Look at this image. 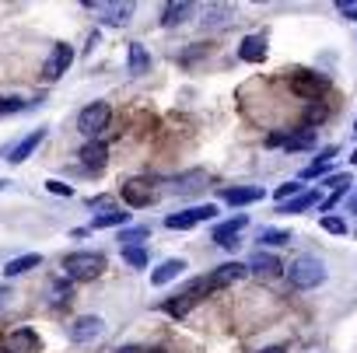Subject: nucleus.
<instances>
[{
	"mask_svg": "<svg viewBox=\"0 0 357 353\" xmlns=\"http://www.w3.org/2000/svg\"><path fill=\"white\" fill-rule=\"evenodd\" d=\"M105 269V256L102 252H70L63 256V273L67 280H95Z\"/></svg>",
	"mask_w": 357,
	"mask_h": 353,
	"instance_id": "nucleus-1",
	"label": "nucleus"
},
{
	"mask_svg": "<svg viewBox=\"0 0 357 353\" xmlns=\"http://www.w3.org/2000/svg\"><path fill=\"white\" fill-rule=\"evenodd\" d=\"M287 280H291V287H298V290H312V287H319V283L326 280V266H322L315 256H301V259H294V262L287 266Z\"/></svg>",
	"mask_w": 357,
	"mask_h": 353,
	"instance_id": "nucleus-2",
	"label": "nucleus"
},
{
	"mask_svg": "<svg viewBox=\"0 0 357 353\" xmlns=\"http://www.w3.org/2000/svg\"><path fill=\"white\" fill-rule=\"evenodd\" d=\"M109 116H112V112H109L105 102H91V105L81 109V116H77V130H81L88 140H95V136L109 126Z\"/></svg>",
	"mask_w": 357,
	"mask_h": 353,
	"instance_id": "nucleus-3",
	"label": "nucleus"
},
{
	"mask_svg": "<svg viewBox=\"0 0 357 353\" xmlns=\"http://www.w3.org/2000/svg\"><path fill=\"white\" fill-rule=\"evenodd\" d=\"M214 214H218L214 203L190 207V210H183V214H168V217H165V228H172V231H190V228H197V224H204V221H214Z\"/></svg>",
	"mask_w": 357,
	"mask_h": 353,
	"instance_id": "nucleus-4",
	"label": "nucleus"
},
{
	"mask_svg": "<svg viewBox=\"0 0 357 353\" xmlns=\"http://www.w3.org/2000/svg\"><path fill=\"white\" fill-rule=\"evenodd\" d=\"M74 63V49L67 46V42H56L53 49H50V56H46V63H43V77L46 81H56V77H63L67 74V67Z\"/></svg>",
	"mask_w": 357,
	"mask_h": 353,
	"instance_id": "nucleus-5",
	"label": "nucleus"
},
{
	"mask_svg": "<svg viewBox=\"0 0 357 353\" xmlns=\"http://www.w3.org/2000/svg\"><path fill=\"white\" fill-rule=\"evenodd\" d=\"M119 196L126 207H151L154 203V186L147 179H130L119 186Z\"/></svg>",
	"mask_w": 357,
	"mask_h": 353,
	"instance_id": "nucleus-6",
	"label": "nucleus"
},
{
	"mask_svg": "<svg viewBox=\"0 0 357 353\" xmlns=\"http://www.w3.org/2000/svg\"><path fill=\"white\" fill-rule=\"evenodd\" d=\"M245 228H249V217L238 214V217H231V221H225V224L214 228V242H218L221 249H235V245H238V235H242Z\"/></svg>",
	"mask_w": 357,
	"mask_h": 353,
	"instance_id": "nucleus-7",
	"label": "nucleus"
},
{
	"mask_svg": "<svg viewBox=\"0 0 357 353\" xmlns=\"http://www.w3.org/2000/svg\"><path fill=\"white\" fill-rule=\"evenodd\" d=\"M102 329H105V322H102L98 315H81V318H74V325H70V339H74V343H91V339L102 336Z\"/></svg>",
	"mask_w": 357,
	"mask_h": 353,
	"instance_id": "nucleus-8",
	"label": "nucleus"
},
{
	"mask_svg": "<svg viewBox=\"0 0 357 353\" xmlns=\"http://www.w3.org/2000/svg\"><path fill=\"white\" fill-rule=\"evenodd\" d=\"M81 164H84L88 171H102V168L109 164V147H105L102 140H88V143L81 147Z\"/></svg>",
	"mask_w": 357,
	"mask_h": 353,
	"instance_id": "nucleus-9",
	"label": "nucleus"
},
{
	"mask_svg": "<svg viewBox=\"0 0 357 353\" xmlns=\"http://www.w3.org/2000/svg\"><path fill=\"white\" fill-rule=\"evenodd\" d=\"M270 143H284L287 150H308L315 147V130H298V133H273Z\"/></svg>",
	"mask_w": 357,
	"mask_h": 353,
	"instance_id": "nucleus-10",
	"label": "nucleus"
},
{
	"mask_svg": "<svg viewBox=\"0 0 357 353\" xmlns=\"http://www.w3.org/2000/svg\"><path fill=\"white\" fill-rule=\"evenodd\" d=\"M43 140H46V130H32V133H29V136H25L18 147H11V157H8V161H11V164H22V161H29V157L39 150V143H43Z\"/></svg>",
	"mask_w": 357,
	"mask_h": 353,
	"instance_id": "nucleus-11",
	"label": "nucleus"
},
{
	"mask_svg": "<svg viewBox=\"0 0 357 353\" xmlns=\"http://www.w3.org/2000/svg\"><path fill=\"white\" fill-rule=\"evenodd\" d=\"M221 196L231 207H245V203H259L266 193H263V186H235V189H225Z\"/></svg>",
	"mask_w": 357,
	"mask_h": 353,
	"instance_id": "nucleus-12",
	"label": "nucleus"
},
{
	"mask_svg": "<svg viewBox=\"0 0 357 353\" xmlns=\"http://www.w3.org/2000/svg\"><path fill=\"white\" fill-rule=\"evenodd\" d=\"M8 350H11V353H36V350H39V336H36L29 325H22V329H15V332L8 336Z\"/></svg>",
	"mask_w": 357,
	"mask_h": 353,
	"instance_id": "nucleus-13",
	"label": "nucleus"
},
{
	"mask_svg": "<svg viewBox=\"0 0 357 353\" xmlns=\"http://www.w3.org/2000/svg\"><path fill=\"white\" fill-rule=\"evenodd\" d=\"M183 269H186V259H165V262L151 273V283H154V287H165V283H172V280L183 276Z\"/></svg>",
	"mask_w": 357,
	"mask_h": 353,
	"instance_id": "nucleus-14",
	"label": "nucleus"
},
{
	"mask_svg": "<svg viewBox=\"0 0 357 353\" xmlns=\"http://www.w3.org/2000/svg\"><path fill=\"white\" fill-rule=\"evenodd\" d=\"M238 56L245 63H263L266 60V39L263 36H245L242 46H238Z\"/></svg>",
	"mask_w": 357,
	"mask_h": 353,
	"instance_id": "nucleus-15",
	"label": "nucleus"
},
{
	"mask_svg": "<svg viewBox=\"0 0 357 353\" xmlns=\"http://www.w3.org/2000/svg\"><path fill=\"white\" fill-rule=\"evenodd\" d=\"M245 269H249V266H242V262H225V266H218V269L211 273L214 290H221V287H228V283L242 280V276H245Z\"/></svg>",
	"mask_w": 357,
	"mask_h": 353,
	"instance_id": "nucleus-16",
	"label": "nucleus"
},
{
	"mask_svg": "<svg viewBox=\"0 0 357 353\" xmlns=\"http://www.w3.org/2000/svg\"><path fill=\"white\" fill-rule=\"evenodd\" d=\"M88 8L102 11V15H105L102 22H109V25H123V22H130V15H133V4H88Z\"/></svg>",
	"mask_w": 357,
	"mask_h": 353,
	"instance_id": "nucleus-17",
	"label": "nucleus"
},
{
	"mask_svg": "<svg viewBox=\"0 0 357 353\" xmlns=\"http://www.w3.org/2000/svg\"><path fill=\"white\" fill-rule=\"evenodd\" d=\"M249 269H252V273H259V276H277L284 266H280V259H277V256H270V252H256V256L249 259Z\"/></svg>",
	"mask_w": 357,
	"mask_h": 353,
	"instance_id": "nucleus-18",
	"label": "nucleus"
},
{
	"mask_svg": "<svg viewBox=\"0 0 357 353\" xmlns=\"http://www.w3.org/2000/svg\"><path fill=\"white\" fill-rule=\"evenodd\" d=\"M39 266H43V256L29 252V256H18V259H11V262L4 266V276H25L29 269H39Z\"/></svg>",
	"mask_w": 357,
	"mask_h": 353,
	"instance_id": "nucleus-19",
	"label": "nucleus"
},
{
	"mask_svg": "<svg viewBox=\"0 0 357 353\" xmlns=\"http://www.w3.org/2000/svg\"><path fill=\"white\" fill-rule=\"evenodd\" d=\"M126 221H130V214H123V210H102V214H95V221H91V231H105V228H126Z\"/></svg>",
	"mask_w": 357,
	"mask_h": 353,
	"instance_id": "nucleus-20",
	"label": "nucleus"
},
{
	"mask_svg": "<svg viewBox=\"0 0 357 353\" xmlns=\"http://www.w3.org/2000/svg\"><path fill=\"white\" fill-rule=\"evenodd\" d=\"M190 15H193V4H186V0H183V4H165L161 25H165V29H172V25H183Z\"/></svg>",
	"mask_w": 357,
	"mask_h": 353,
	"instance_id": "nucleus-21",
	"label": "nucleus"
},
{
	"mask_svg": "<svg viewBox=\"0 0 357 353\" xmlns=\"http://www.w3.org/2000/svg\"><path fill=\"white\" fill-rule=\"evenodd\" d=\"M147 70H151V56H147V49H144L140 42H130V74L140 77V74H147Z\"/></svg>",
	"mask_w": 357,
	"mask_h": 353,
	"instance_id": "nucleus-22",
	"label": "nucleus"
},
{
	"mask_svg": "<svg viewBox=\"0 0 357 353\" xmlns=\"http://www.w3.org/2000/svg\"><path fill=\"white\" fill-rule=\"evenodd\" d=\"M315 203H319V193H301V196H294V200L280 203V207H277V214H301V210H308V207H315Z\"/></svg>",
	"mask_w": 357,
	"mask_h": 353,
	"instance_id": "nucleus-23",
	"label": "nucleus"
},
{
	"mask_svg": "<svg viewBox=\"0 0 357 353\" xmlns=\"http://www.w3.org/2000/svg\"><path fill=\"white\" fill-rule=\"evenodd\" d=\"M322 88H326V84H322V77H305V74H298V77H294V91H301L305 98H315Z\"/></svg>",
	"mask_w": 357,
	"mask_h": 353,
	"instance_id": "nucleus-24",
	"label": "nucleus"
},
{
	"mask_svg": "<svg viewBox=\"0 0 357 353\" xmlns=\"http://www.w3.org/2000/svg\"><path fill=\"white\" fill-rule=\"evenodd\" d=\"M123 262H130L133 269H144L147 266V252L140 245H123Z\"/></svg>",
	"mask_w": 357,
	"mask_h": 353,
	"instance_id": "nucleus-25",
	"label": "nucleus"
},
{
	"mask_svg": "<svg viewBox=\"0 0 357 353\" xmlns=\"http://www.w3.org/2000/svg\"><path fill=\"white\" fill-rule=\"evenodd\" d=\"M259 242H263V245H287V242H291V231H280V228H263V231H259Z\"/></svg>",
	"mask_w": 357,
	"mask_h": 353,
	"instance_id": "nucleus-26",
	"label": "nucleus"
},
{
	"mask_svg": "<svg viewBox=\"0 0 357 353\" xmlns=\"http://www.w3.org/2000/svg\"><path fill=\"white\" fill-rule=\"evenodd\" d=\"M319 224H322V231H329V235H347V221L336 217V214H326Z\"/></svg>",
	"mask_w": 357,
	"mask_h": 353,
	"instance_id": "nucleus-27",
	"label": "nucleus"
},
{
	"mask_svg": "<svg viewBox=\"0 0 357 353\" xmlns=\"http://www.w3.org/2000/svg\"><path fill=\"white\" fill-rule=\"evenodd\" d=\"M204 179H207V175H204V171H193V175H183V179H178V182H175V193H193V189H197L193 182H204Z\"/></svg>",
	"mask_w": 357,
	"mask_h": 353,
	"instance_id": "nucleus-28",
	"label": "nucleus"
},
{
	"mask_svg": "<svg viewBox=\"0 0 357 353\" xmlns=\"http://www.w3.org/2000/svg\"><path fill=\"white\" fill-rule=\"evenodd\" d=\"M294 196H301V182H284V186H277V200H280V203H287V200H294Z\"/></svg>",
	"mask_w": 357,
	"mask_h": 353,
	"instance_id": "nucleus-29",
	"label": "nucleus"
},
{
	"mask_svg": "<svg viewBox=\"0 0 357 353\" xmlns=\"http://www.w3.org/2000/svg\"><path fill=\"white\" fill-rule=\"evenodd\" d=\"M329 189H336V193H347V186H350V175L343 171V175H326V179H322Z\"/></svg>",
	"mask_w": 357,
	"mask_h": 353,
	"instance_id": "nucleus-30",
	"label": "nucleus"
},
{
	"mask_svg": "<svg viewBox=\"0 0 357 353\" xmlns=\"http://www.w3.org/2000/svg\"><path fill=\"white\" fill-rule=\"evenodd\" d=\"M326 175H329V164L315 161V164H308V168L301 171V179H326Z\"/></svg>",
	"mask_w": 357,
	"mask_h": 353,
	"instance_id": "nucleus-31",
	"label": "nucleus"
},
{
	"mask_svg": "<svg viewBox=\"0 0 357 353\" xmlns=\"http://www.w3.org/2000/svg\"><path fill=\"white\" fill-rule=\"evenodd\" d=\"M147 235H151V228H130V231H123V235H119V242H126V245H130V242H140V238H147Z\"/></svg>",
	"mask_w": 357,
	"mask_h": 353,
	"instance_id": "nucleus-32",
	"label": "nucleus"
},
{
	"mask_svg": "<svg viewBox=\"0 0 357 353\" xmlns=\"http://www.w3.org/2000/svg\"><path fill=\"white\" fill-rule=\"evenodd\" d=\"M25 102L22 98H0V112H22Z\"/></svg>",
	"mask_w": 357,
	"mask_h": 353,
	"instance_id": "nucleus-33",
	"label": "nucleus"
},
{
	"mask_svg": "<svg viewBox=\"0 0 357 353\" xmlns=\"http://www.w3.org/2000/svg\"><path fill=\"white\" fill-rule=\"evenodd\" d=\"M46 189H50V193H56V196H70V193H74L67 182H56V179H50V182H46Z\"/></svg>",
	"mask_w": 357,
	"mask_h": 353,
	"instance_id": "nucleus-34",
	"label": "nucleus"
},
{
	"mask_svg": "<svg viewBox=\"0 0 357 353\" xmlns=\"http://www.w3.org/2000/svg\"><path fill=\"white\" fill-rule=\"evenodd\" d=\"M340 11H343L347 18H354V22H357V4H350V0H343V4H340Z\"/></svg>",
	"mask_w": 357,
	"mask_h": 353,
	"instance_id": "nucleus-35",
	"label": "nucleus"
},
{
	"mask_svg": "<svg viewBox=\"0 0 357 353\" xmlns=\"http://www.w3.org/2000/svg\"><path fill=\"white\" fill-rule=\"evenodd\" d=\"M333 157H336V147H322V150H319V161H322V164H329Z\"/></svg>",
	"mask_w": 357,
	"mask_h": 353,
	"instance_id": "nucleus-36",
	"label": "nucleus"
},
{
	"mask_svg": "<svg viewBox=\"0 0 357 353\" xmlns=\"http://www.w3.org/2000/svg\"><path fill=\"white\" fill-rule=\"evenodd\" d=\"M116 353H144V350H140V346H119Z\"/></svg>",
	"mask_w": 357,
	"mask_h": 353,
	"instance_id": "nucleus-37",
	"label": "nucleus"
},
{
	"mask_svg": "<svg viewBox=\"0 0 357 353\" xmlns=\"http://www.w3.org/2000/svg\"><path fill=\"white\" fill-rule=\"evenodd\" d=\"M259 353H287V350H284V346H263Z\"/></svg>",
	"mask_w": 357,
	"mask_h": 353,
	"instance_id": "nucleus-38",
	"label": "nucleus"
},
{
	"mask_svg": "<svg viewBox=\"0 0 357 353\" xmlns=\"http://www.w3.org/2000/svg\"><path fill=\"white\" fill-rule=\"evenodd\" d=\"M350 161H354V164H357V150H354V157H350Z\"/></svg>",
	"mask_w": 357,
	"mask_h": 353,
	"instance_id": "nucleus-39",
	"label": "nucleus"
},
{
	"mask_svg": "<svg viewBox=\"0 0 357 353\" xmlns=\"http://www.w3.org/2000/svg\"><path fill=\"white\" fill-rule=\"evenodd\" d=\"M0 353H11V350H8V346H4V350H0Z\"/></svg>",
	"mask_w": 357,
	"mask_h": 353,
	"instance_id": "nucleus-40",
	"label": "nucleus"
},
{
	"mask_svg": "<svg viewBox=\"0 0 357 353\" xmlns=\"http://www.w3.org/2000/svg\"><path fill=\"white\" fill-rule=\"evenodd\" d=\"M151 353H165V350H151Z\"/></svg>",
	"mask_w": 357,
	"mask_h": 353,
	"instance_id": "nucleus-41",
	"label": "nucleus"
},
{
	"mask_svg": "<svg viewBox=\"0 0 357 353\" xmlns=\"http://www.w3.org/2000/svg\"><path fill=\"white\" fill-rule=\"evenodd\" d=\"M4 186H8V182H0V189H4Z\"/></svg>",
	"mask_w": 357,
	"mask_h": 353,
	"instance_id": "nucleus-42",
	"label": "nucleus"
},
{
	"mask_svg": "<svg viewBox=\"0 0 357 353\" xmlns=\"http://www.w3.org/2000/svg\"><path fill=\"white\" fill-rule=\"evenodd\" d=\"M354 133H357V123H354Z\"/></svg>",
	"mask_w": 357,
	"mask_h": 353,
	"instance_id": "nucleus-43",
	"label": "nucleus"
}]
</instances>
